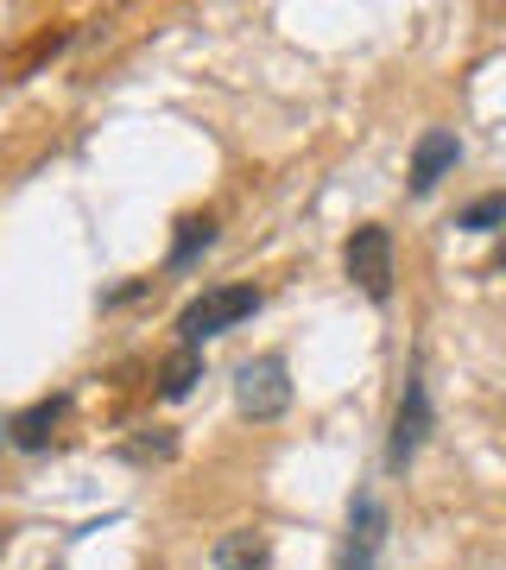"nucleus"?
I'll return each mask as SVG.
<instances>
[{
    "mask_svg": "<svg viewBox=\"0 0 506 570\" xmlns=\"http://www.w3.org/2000/svg\"><path fill=\"white\" fill-rule=\"evenodd\" d=\"M254 311H260V292H254V285H209L202 298H190V305L178 311V343L202 348L209 336L235 330L241 317H254Z\"/></svg>",
    "mask_w": 506,
    "mask_h": 570,
    "instance_id": "obj_1",
    "label": "nucleus"
},
{
    "mask_svg": "<svg viewBox=\"0 0 506 570\" xmlns=\"http://www.w3.org/2000/svg\"><path fill=\"white\" fill-rule=\"evenodd\" d=\"M343 266H348V279L361 285L374 305H386V298H393V279H399V266H393V228L361 223L355 235H348V247H343Z\"/></svg>",
    "mask_w": 506,
    "mask_h": 570,
    "instance_id": "obj_2",
    "label": "nucleus"
},
{
    "mask_svg": "<svg viewBox=\"0 0 506 570\" xmlns=\"http://www.w3.org/2000/svg\"><path fill=\"white\" fill-rule=\"evenodd\" d=\"M235 406L247 412V419H285V406H291V367H285V355H254V362L235 367Z\"/></svg>",
    "mask_w": 506,
    "mask_h": 570,
    "instance_id": "obj_3",
    "label": "nucleus"
},
{
    "mask_svg": "<svg viewBox=\"0 0 506 570\" xmlns=\"http://www.w3.org/2000/svg\"><path fill=\"white\" fill-rule=\"evenodd\" d=\"M425 431H430V387H425V374L411 367L405 374V393H399V412H393V438H386V469L411 463L418 444H425Z\"/></svg>",
    "mask_w": 506,
    "mask_h": 570,
    "instance_id": "obj_4",
    "label": "nucleus"
},
{
    "mask_svg": "<svg viewBox=\"0 0 506 570\" xmlns=\"http://www.w3.org/2000/svg\"><path fill=\"white\" fill-rule=\"evenodd\" d=\"M456 165H463V140H456L449 127H425V134H418V146H411V190H418V197H430V190H437Z\"/></svg>",
    "mask_w": 506,
    "mask_h": 570,
    "instance_id": "obj_5",
    "label": "nucleus"
},
{
    "mask_svg": "<svg viewBox=\"0 0 506 570\" xmlns=\"http://www.w3.org/2000/svg\"><path fill=\"white\" fill-rule=\"evenodd\" d=\"M380 546H386V508L374 501V494H361V501H355V513H348V539H343L336 570H374Z\"/></svg>",
    "mask_w": 506,
    "mask_h": 570,
    "instance_id": "obj_6",
    "label": "nucleus"
},
{
    "mask_svg": "<svg viewBox=\"0 0 506 570\" xmlns=\"http://www.w3.org/2000/svg\"><path fill=\"white\" fill-rule=\"evenodd\" d=\"M63 412H70V393H51V400H39V406L13 412V419H7V438H13L20 450H44L51 438H58Z\"/></svg>",
    "mask_w": 506,
    "mask_h": 570,
    "instance_id": "obj_7",
    "label": "nucleus"
},
{
    "mask_svg": "<svg viewBox=\"0 0 506 570\" xmlns=\"http://www.w3.org/2000/svg\"><path fill=\"white\" fill-rule=\"evenodd\" d=\"M209 564L216 570H266L272 564V546H266V532H254V527L222 532V539L209 546Z\"/></svg>",
    "mask_w": 506,
    "mask_h": 570,
    "instance_id": "obj_8",
    "label": "nucleus"
},
{
    "mask_svg": "<svg viewBox=\"0 0 506 570\" xmlns=\"http://www.w3.org/2000/svg\"><path fill=\"white\" fill-rule=\"evenodd\" d=\"M197 381H202V348L178 343L171 355H165V367H159V400H190Z\"/></svg>",
    "mask_w": 506,
    "mask_h": 570,
    "instance_id": "obj_9",
    "label": "nucleus"
},
{
    "mask_svg": "<svg viewBox=\"0 0 506 570\" xmlns=\"http://www.w3.org/2000/svg\"><path fill=\"white\" fill-rule=\"evenodd\" d=\"M216 247V216H183L178 223V242H171V273H183V266L197 261V254H209Z\"/></svg>",
    "mask_w": 506,
    "mask_h": 570,
    "instance_id": "obj_10",
    "label": "nucleus"
},
{
    "mask_svg": "<svg viewBox=\"0 0 506 570\" xmlns=\"http://www.w3.org/2000/svg\"><path fill=\"white\" fill-rule=\"evenodd\" d=\"M456 228H468V235H494V228H506V190H494V197H475V204L456 216Z\"/></svg>",
    "mask_w": 506,
    "mask_h": 570,
    "instance_id": "obj_11",
    "label": "nucleus"
},
{
    "mask_svg": "<svg viewBox=\"0 0 506 570\" xmlns=\"http://www.w3.org/2000/svg\"><path fill=\"white\" fill-rule=\"evenodd\" d=\"M127 456H171V438H140Z\"/></svg>",
    "mask_w": 506,
    "mask_h": 570,
    "instance_id": "obj_12",
    "label": "nucleus"
},
{
    "mask_svg": "<svg viewBox=\"0 0 506 570\" xmlns=\"http://www.w3.org/2000/svg\"><path fill=\"white\" fill-rule=\"evenodd\" d=\"M500 266H506V247H500Z\"/></svg>",
    "mask_w": 506,
    "mask_h": 570,
    "instance_id": "obj_13",
    "label": "nucleus"
},
{
    "mask_svg": "<svg viewBox=\"0 0 506 570\" xmlns=\"http://www.w3.org/2000/svg\"><path fill=\"white\" fill-rule=\"evenodd\" d=\"M0 546H7V532H0Z\"/></svg>",
    "mask_w": 506,
    "mask_h": 570,
    "instance_id": "obj_14",
    "label": "nucleus"
}]
</instances>
